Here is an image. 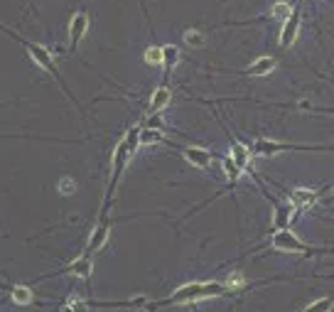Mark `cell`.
<instances>
[{
  "mask_svg": "<svg viewBox=\"0 0 334 312\" xmlns=\"http://www.w3.org/2000/svg\"><path fill=\"white\" fill-rule=\"evenodd\" d=\"M229 292L226 283H187L172 292V298L160 305H175V302H194V300H204V298H216V295H224Z\"/></svg>",
  "mask_w": 334,
  "mask_h": 312,
  "instance_id": "1",
  "label": "cell"
},
{
  "mask_svg": "<svg viewBox=\"0 0 334 312\" xmlns=\"http://www.w3.org/2000/svg\"><path fill=\"white\" fill-rule=\"evenodd\" d=\"M17 40H20V37H17ZM20 42L25 45V49H27V54L32 57L34 62H37L40 67L45 69V71H49V74H52V77H54L57 81L62 84V89H64V91L69 94V99H71V91H69V89H67V84L62 81V74H59V69L54 67V62H52V54H49V52H47V49H45L42 45H34V42H27V40H20Z\"/></svg>",
  "mask_w": 334,
  "mask_h": 312,
  "instance_id": "2",
  "label": "cell"
},
{
  "mask_svg": "<svg viewBox=\"0 0 334 312\" xmlns=\"http://www.w3.org/2000/svg\"><path fill=\"white\" fill-rule=\"evenodd\" d=\"M133 155L131 153V148H128V140L123 138L121 143L116 145V150H113V175H111V187H108V194H106V204L111 201L113 197V190H116V185H118V179L123 175V168H125V162H128V157Z\"/></svg>",
  "mask_w": 334,
  "mask_h": 312,
  "instance_id": "3",
  "label": "cell"
},
{
  "mask_svg": "<svg viewBox=\"0 0 334 312\" xmlns=\"http://www.w3.org/2000/svg\"><path fill=\"white\" fill-rule=\"evenodd\" d=\"M273 246H275L278 251H288V253H307V251H310L298 236L290 234L288 229H280L278 234L273 236Z\"/></svg>",
  "mask_w": 334,
  "mask_h": 312,
  "instance_id": "4",
  "label": "cell"
},
{
  "mask_svg": "<svg viewBox=\"0 0 334 312\" xmlns=\"http://www.w3.org/2000/svg\"><path fill=\"white\" fill-rule=\"evenodd\" d=\"M89 30V15L86 12H77L74 17H71V23H69V47L71 49H77L79 42H81V37L86 34Z\"/></svg>",
  "mask_w": 334,
  "mask_h": 312,
  "instance_id": "5",
  "label": "cell"
},
{
  "mask_svg": "<svg viewBox=\"0 0 334 312\" xmlns=\"http://www.w3.org/2000/svg\"><path fill=\"white\" fill-rule=\"evenodd\" d=\"M283 150H305V148L273 143V140H256V143H253V153H256V155H275V153H283Z\"/></svg>",
  "mask_w": 334,
  "mask_h": 312,
  "instance_id": "6",
  "label": "cell"
},
{
  "mask_svg": "<svg viewBox=\"0 0 334 312\" xmlns=\"http://www.w3.org/2000/svg\"><path fill=\"white\" fill-rule=\"evenodd\" d=\"M106 238H108V224H99V226H96V231L91 234V241H89V246H86V253H84V256L91 258L101 248V246L106 244Z\"/></svg>",
  "mask_w": 334,
  "mask_h": 312,
  "instance_id": "7",
  "label": "cell"
},
{
  "mask_svg": "<svg viewBox=\"0 0 334 312\" xmlns=\"http://www.w3.org/2000/svg\"><path fill=\"white\" fill-rule=\"evenodd\" d=\"M184 157L190 160L194 168H209V162H212V155H209V150H204V148H184Z\"/></svg>",
  "mask_w": 334,
  "mask_h": 312,
  "instance_id": "8",
  "label": "cell"
},
{
  "mask_svg": "<svg viewBox=\"0 0 334 312\" xmlns=\"http://www.w3.org/2000/svg\"><path fill=\"white\" fill-rule=\"evenodd\" d=\"M273 69H275V59L273 57H261V59H256L251 67L246 69V74L248 77H266Z\"/></svg>",
  "mask_w": 334,
  "mask_h": 312,
  "instance_id": "9",
  "label": "cell"
},
{
  "mask_svg": "<svg viewBox=\"0 0 334 312\" xmlns=\"http://www.w3.org/2000/svg\"><path fill=\"white\" fill-rule=\"evenodd\" d=\"M298 30H300V17H290L285 20V27H283V32H280V45L283 47H290L295 40H298Z\"/></svg>",
  "mask_w": 334,
  "mask_h": 312,
  "instance_id": "10",
  "label": "cell"
},
{
  "mask_svg": "<svg viewBox=\"0 0 334 312\" xmlns=\"http://www.w3.org/2000/svg\"><path fill=\"white\" fill-rule=\"evenodd\" d=\"M167 103H170V89H167V86H160V89L153 94V99H150L147 113H150V116H155V113H160L162 108H165Z\"/></svg>",
  "mask_w": 334,
  "mask_h": 312,
  "instance_id": "11",
  "label": "cell"
},
{
  "mask_svg": "<svg viewBox=\"0 0 334 312\" xmlns=\"http://www.w3.org/2000/svg\"><path fill=\"white\" fill-rule=\"evenodd\" d=\"M179 62V49L175 45L162 47V67H165V79L170 77V71L175 69V64Z\"/></svg>",
  "mask_w": 334,
  "mask_h": 312,
  "instance_id": "12",
  "label": "cell"
},
{
  "mask_svg": "<svg viewBox=\"0 0 334 312\" xmlns=\"http://www.w3.org/2000/svg\"><path fill=\"white\" fill-rule=\"evenodd\" d=\"M314 199H317L314 190H307V187H300V190L292 192V207H298V209H302V207H310Z\"/></svg>",
  "mask_w": 334,
  "mask_h": 312,
  "instance_id": "13",
  "label": "cell"
},
{
  "mask_svg": "<svg viewBox=\"0 0 334 312\" xmlns=\"http://www.w3.org/2000/svg\"><path fill=\"white\" fill-rule=\"evenodd\" d=\"M67 273L79 276V278H89L91 276V258L84 256V258H79V261H74V263L67 268Z\"/></svg>",
  "mask_w": 334,
  "mask_h": 312,
  "instance_id": "14",
  "label": "cell"
},
{
  "mask_svg": "<svg viewBox=\"0 0 334 312\" xmlns=\"http://www.w3.org/2000/svg\"><path fill=\"white\" fill-rule=\"evenodd\" d=\"M231 157H234V162L238 165V170H241V172H244V170L248 168V160H251V155H248L246 145L234 143V148H231Z\"/></svg>",
  "mask_w": 334,
  "mask_h": 312,
  "instance_id": "15",
  "label": "cell"
},
{
  "mask_svg": "<svg viewBox=\"0 0 334 312\" xmlns=\"http://www.w3.org/2000/svg\"><path fill=\"white\" fill-rule=\"evenodd\" d=\"M270 17H275V20H290V17H292V5L285 3V0H278V3L270 8Z\"/></svg>",
  "mask_w": 334,
  "mask_h": 312,
  "instance_id": "16",
  "label": "cell"
},
{
  "mask_svg": "<svg viewBox=\"0 0 334 312\" xmlns=\"http://www.w3.org/2000/svg\"><path fill=\"white\" fill-rule=\"evenodd\" d=\"M12 302H17V305H30L32 302V290L25 288V285H15L10 292Z\"/></svg>",
  "mask_w": 334,
  "mask_h": 312,
  "instance_id": "17",
  "label": "cell"
},
{
  "mask_svg": "<svg viewBox=\"0 0 334 312\" xmlns=\"http://www.w3.org/2000/svg\"><path fill=\"white\" fill-rule=\"evenodd\" d=\"M290 219H292V207H278L275 209V229H288Z\"/></svg>",
  "mask_w": 334,
  "mask_h": 312,
  "instance_id": "18",
  "label": "cell"
},
{
  "mask_svg": "<svg viewBox=\"0 0 334 312\" xmlns=\"http://www.w3.org/2000/svg\"><path fill=\"white\" fill-rule=\"evenodd\" d=\"M162 140V131L157 128H143L140 131V145H153V143H160Z\"/></svg>",
  "mask_w": 334,
  "mask_h": 312,
  "instance_id": "19",
  "label": "cell"
},
{
  "mask_svg": "<svg viewBox=\"0 0 334 312\" xmlns=\"http://www.w3.org/2000/svg\"><path fill=\"white\" fill-rule=\"evenodd\" d=\"M145 62L150 67H160L162 64V47H147L145 49Z\"/></svg>",
  "mask_w": 334,
  "mask_h": 312,
  "instance_id": "20",
  "label": "cell"
},
{
  "mask_svg": "<svg viewBox=\"0 0 334 312\" xmlns=\"http://www.w3.org/2000/svg\"><path fill=\"white\" fill-rule=\"evenodd\" d=\"M224 170H226V177L231 179V182H236L238 179V175H241V170H238V165L234 162V157H224Z\"/></svg>",
  "mask_w": 334,
  "mask_h": 312,
  "instance_id": "21",
  "label": "cell"
},
{
  "mask_svg": "<svg viewBox=\"0 0 334 312\" xmlns=\"http://www.w3.org/2000/svg\"><path fill=\"white\" fill-rule=\"evenodd\" d=\"M332 310V300L329 298H320L317 302H312L310 307H305L302 312H329Z\"/></svg>",
  "mask_w": 334,
  "mask_h": 312,
  "instance_id": "22",
  "label": "cell"
},
{
  "mask_svg": "<svg viewBox=\"0 0 334 312\" xmlns=\"http://www.w3.org/2000/svg\"><path fill=\"white\" fill-rule=\"evenodd\" d=\"M184 42L190 47H204V34L197 32V30H187L184 32Z\"/></svg>",
  "mask_w": 334,
  "mask_h": 312,
  "instance_id": "23",
  "label": "cell"
},
{
  "mask_svg": "<svg viewBox=\"0 0 334 312\" xmlns=\"http://www.w3.org/2000/svg\"><path fill=\"white\" fill-rule=\"evenodd\" d=\"M59 192H62L64 197H71V194L77 192V182L71 177H62L59 179Z\"/></svg>",
  "mask_w": 334,
  "mask_h": 312,
  "instance_id": "24",
  "label": "cell"
},
{
  "mask_svg": "<svg viewBox=\"0 0 334 312\" xmlns=\"http://www.w3.org/2000/svg\"><path fill=\"white\" fill-rule=\"evenodd\" d=\"M64 312H89V302H84V300H79V298H71L67 305V310Z\"/></svg>",
  "mask_w": 334,
  "mask_h": 312,
  "instance_id": "25",
  "label": "cell"
},
{
  "mask_svg": "<svg viewBox=\"0 0 334 312\" xmlns=\"http://www.w3.org/2000/svg\"><path fill=\"white\" fill-rule=\"evenodd\" d=\"M241 285H244V276H241V273H231V278L226 280V288H229V292H231V290H238Z\"/></svg>",
  "mask_w": 334,
  "mask_h": 312,
  "instance_id": "26",
  "label": "cell"
}]
</instances>
